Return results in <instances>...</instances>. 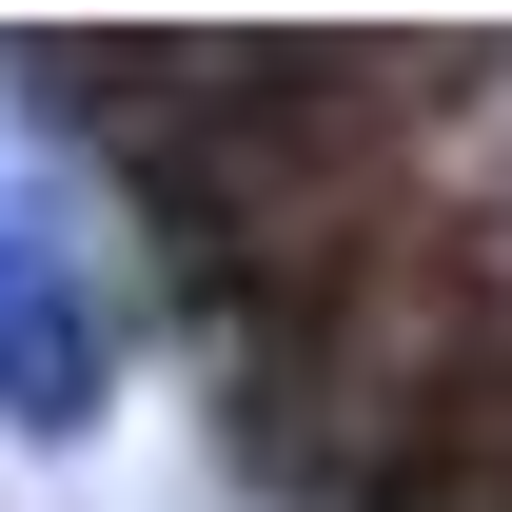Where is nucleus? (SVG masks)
<instances>
[{"label":"nucleus","instance_id":"1","mask_svg":"<svg viewBox=\"0 0 512 512\" xmlns=\"http://www.w3.org/2000/svg\"><path fill=\"white\" fill-rule=\"evenodd\" d=\"M0 79H20V119L79 138L119 197L178 178L197 138L237 119V40H197V20H99V40H60V20H40V40H0Z\"/></svg>","mask_w":512,"mask_h":512},{"label":"nucleus","instance_id":"2","mask_svg":"<svg viewBox=\"0 0 512 512\" xmlns=\"http://www.w3.org/2000/svg\"><path fill=\"white\" fill-rule=\"evenodd\" d=\"M99 355H119L99 276L0 217V414H20V434H79V414H99Z\"/></svg>","mask_w":512,"mask_h":512}]
</instances>
